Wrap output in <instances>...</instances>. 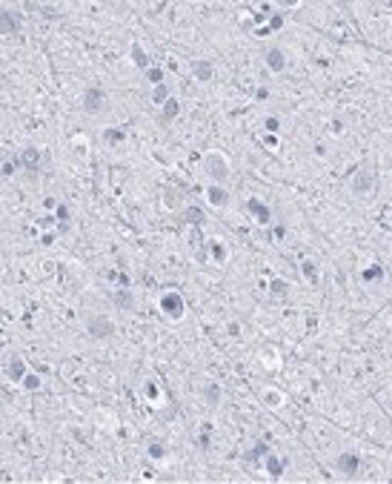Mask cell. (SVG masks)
I'll return each instance as SVG.
<instances>
[{"instance_id": "7402d4cb", "label": "cell", "mask_w": 392, "mask_h": 484, "mask_svg": "<svg viewBox=\"0 0 392 484\" xmlns=\"http://www.w3.org/2000/svg\"><path fill=\"white\" fill-rule=\"evenodd\" d=\"M266 453H269V447H266V444H264V441H258V444H255V447H252V450H249V453H246V456H244V458H246V461H258V458H260V456H266Z\"/></svg>"}, {"instance_id": "277c9868", "label": "cell", "mask_w": 392, "mask_h": 484, "mask_svg": "<svg viewBox=\"0 0 392 484\" xmlns=\"http://www.w3.org/2000/svg\"><path fill=\"white\" fill-rule=\"evenodd\" d=\"M372 186H375V169L372 166H361L358 172H355V178H352V192L355 195H366Z\"/></svg>"}, {"instance_id": "ac0fdd59", "label": "cell", "mask_w": 392, "mask_h": 484, "mask_svg": "<svg viewBox=\"0 0 392 484\" xmlns=\"http://www.w3.org/2000/svg\"><path fill=\"white\" fill-rule=\"evenodd\" d=\"M152 100L158 103V106L166 103V100H169V86H166V83H158V86L152 89Z\"/></svg>"}, {"instance_id": "8992f818", "label": "cell", "mask_w": 392, "mask_h": 484, "mask_svg": "<svg viewBox=\"0 0 392 484\" xmlns=\"http://www.w3.org/2000/svg\"><path fill=\"white\" fill-rule=\"evenodd\" d=\"M335 467H338L341 476L352 478V476H358V470H361V458L355 456V453H341V456L335 458Z\"/></svg>"}, {"instance_id": "f1b7e54d", "label": "cell", "mask_w": 392, "mask_h": 484, "mask_svg": "<svg viewBox=\"0 0 392 484\" xmlns=\"http://www.w3.org/2000/svg\"><path fill=\"white\" fill-rule=\"evenodd\" d=\"M304 275H306L309 281H318V272H315V264H309V261H306V264H304Z\"/></svg>"}, {"instance_id": "1f68e13d", "label": "cell", "mask_w": 392, "mask_h": 484, "mask_svg": "<svg viewBox=\"0 0 392 484\" xmlns=\"http://www.w3.org/2000/svg\"><path fill=\"white\" fill-rule=\"evenodd\" d=\"M58 218L60 221H69V209H66V206H58Z\"/></svg>"}, {"instance_id": "d6a6232c", "label": "cell", "mask_w": 392, "mask_h": 484, "mask_svg": "<svg viewBox=\"0 0 392 484\" xmlns=\"http://www.w3.org/2000/svg\"><path fill=\"white\" fill-rule=\"evenodd\" d=\"M58 232H60V235L69 232V221H60V224H58Z\"/></svg>"}, {"instance_id": "4fadbf2b", "label": "cell", "mask_w": 392, "mask_h": 484, "mask_svg": "<svg viewBox=\"0 0 392 484\" xmlns=\"http://www.w3.org/2000/svg\"><path fill=\"white\" fill-rule=\"evenodd\" d=\"M180 198H183V192L175 189V186H166V189H163V206H166V209H180Z\"/></svg>"}, {"instance_id": "d6986e66", "label": "cell", "mask_w": 392, "mask_h": 484, "mask_svg": "<svg viewBox=\"0 0 392 484\" xmlns=\"http://www.w3.org/2000/svg\"><path fill=\"white\" fill-rule=\"evenodd\" d=\"M183 221H186V224H200V221H203V209L186 206V209H183Z\"/></svg>"}, {"instance_id": "6da1fadb", "label": "cell", "mask_w": 392, "mask_h": 484, "mask_svg": "<svg viewBox=\"0 0 392 484\" xmlns=\"http://www.w3.org/2000/svg\"><path fill=\"white\" fill-rule=\"evenodd\" d=\"M203 166H206V172L212 175L218 184H226V181L232 178V169H229V164H226V158L220 152H209L203 158Z\"/></svg>"}, {"instance_id": "9a60e30c", "label": "cell", "mask_w": 392, "mask_h": 484, "mask_svg": "<svg viewBox=\"0 0 392 484\" xmlns=\"http://www.w3.org/2000/svg\"><path fill=\"white\" fill-rule=\"evenodd\" d=\"M178 112H180V103H178L175 98H169L166 103H163V112H160V123H169V120H172Z\"/></svg>"}, {"instance_id": "cb8c5ba5", "label": "cell", "mask_w": 392, "mask_h": 484, "mask_svg": "<svg viewBox=\"0 0 392 484\" xmlns=\"http://www.w3.org/2000/svg\"><path fill=\"white\" fill-rule=\"evenodd\" d=\"M20 384L26 387V390H40V378H38V375H32V372H26V375H23V381H20Z\"/></svg>"}, {"instance_id": "d4e9b609", "label": "cell", "mask_w": 392, "mask_h": 484, "mask_svg": "<svg viewBox=\"0 0 392 484\" xmlns=\"http://www.w3.org/2000/svg\"><path fill=\"white\" fill-rule=\"evenodd\" d=\"M103 140H106V144H120V140H123V132H120V129H106V132H103Z\"/></svg>"}, {"instance_id": "e0dca14e", "label": "cell", "mask_w": 392, "mask_h": 484, "mask_svg": "<svg viewBox=\"0 0 392 484\" xmlns=\"http://www.w3.org/2000/svg\"><path fill=\"white\" fill-rule=\"evenodd\" d=\"M23 375H26V364H23V358H14L9 364V378L12 381H23Z\"/></svg>"}, {"instance_id": "484cf974", "label": "cell", "mask_w": 392, "mask_h": 484, "mask_svg": "<svg viewBox=\"0 0 392 484\" xmlns=\"http://www.w3.org/2000/svg\"><path fill=\"white\" fill-rule=\"evenodd\" d=\"M146 80H149V83H155V86L163 83V69H146Z\"/></svg>"}, {"instance_id": "5b68a950", "label": "cell", "mask_w": 392, "mask_h": 484, "mask_svg": "<svg viewBox=\"0 0 392 484\" xmlns=\"http://www.w3.org/2000/svg\"><path fill=\"white\" fill-rule=\"evenodd\" d=\"M86 330L92 338H109V335H115V324L109 318H103V315H92L86 321Z\"/></svg>"}, {"instance_id": "f546056e", "label": "cell", "mask_w": 392, "mask_h": 484, "mask_svg": "<svg viewBox=\"0 0 392 484\" xmlns=\"http://www.w3.org/2000/svg\"><path fill=\"white\" fill-rule=\"evenodd\" d=\"M200 450H209V444H212V441H209V433H200Z\"/></svg>"}, {"instance_id": "7c38bea8", "label": "cell", "mask_w": 392, "mask_h": 484, "mask_svg": "<svg viewBox=\"0 0 392 484\" xmlns=\"http://www.w3.org/2000/svg\"><path fill=\"white\" fill-rule=\"evenodd\" d=\"M112 301L118 304V310H132V307H135L132 290H118V292H112Z\"/></svg>"}, {"instance_id": "ba28073f", "label": "cell", "mask_w": 392, "mask_h": 484, "mask_svg": "<svg viewBox=\"0 0 392 484\" xmlns=\"http://www.w3.org/2000/svg\"><path fill=\"white\" fill-rule=\"evenodd\" d=\"M160 307H163V312H169L172 318H178L180 312H183V301H180V295H175V292L163 295V298H160Z\"/></svg>"}, {"instance_id": "ffe728a7", "label": "cell", "mask_w": 392, "mask_h": 484, "mask_svg": "<svg viewBox=\"0 0 392 484\" xmlns=\"http://www.w3.org/2000/svg\"><path fill=\"white\" fill-rule=\"evenodd\" d=\"M132 63H135V66H140V69H146V63H149L146 52H143L138 43H132Z\"/></svg>"}, {"instance_id": "83f0119b", "label": "cell", "mask_w": 392, "mask_h": 484, "mask_svg": "<svg viewBox=\"0 0 392 484\" xmlns=\"http://www.w3.org/2000/svg\"><path fill=\"white\" fill-rule=\"evenodd\" d=\"M163 453H166V450H163V444H158V441L149 444V456H152V458H163Z\"/></svg>"}, {"instance_id": "4316f807", "label": "cell", "mask_w": 392, "mask_h": 484, "mask_svg": "<svg viewBox=\"0 0 392 484\" xmlns=\"http://www.w3.org/2000/svg\"><path fill=\"white\" fill-rule=\"evenodd\" d=\"M269 290H272L275 295H286V281H278V278H275L272 284H269Z\"/></svg>"}, {"instance_id": "8fae6325", "label": "cell", "mask_w": 392, "mask_h": 484, "mask_svg": "<svg viewBox=\"0 0 392 484\" xmlns=\"http://www.w3.org/2000/svg\"><path fill=\"white\" fill-rule=\"evenodd\" d=\"M206 195H209V204L212 206H226L229 204V192H226L223 186H209V189H206Z\"/></svg>"}, {"instance_id": "7a4b0ae2", "label": "cell", "mask_w": 392, "mask_h": 484, "mask_svg": "<svg viewBox=\"0 0 392 484\" xmlns=\"http://www.w3.org/2000/svg\"><path fill=\"white\" fill-rule=\"evenodd\" d=\"M80 106H83L86 115H100L103 109H106V92H103L100 86H89L86 92H83Z\"/></svg>"}, {"instance_id": "9c48e42d", "label": "cell", "mask_w": 392, "mask_h": 484, "mask_svg": "<svg viewBox=\"0 0 392 484\" xmlns=\"http://www.w3.org/2000/svg\"><path fill=\"white\" fill-rule=\"evenodd\" d=\"M192 72H195V78H198L200 83H209L212 75H215V69H212L209 60H192Z\"/></svg>"}, {"instance_id": "30bf717a", "label": "cell", "mask_w": 392, "mask_h": 484, "mask_svg": "<svg viewBox=\"0 0 392 484\" xmlns=\"http://www.w3.org/2000/svg\"><path fill=\"white\" fill-rule=\"evenodd\" d=\"M246 209H249L252 215H258L260 224H269V221H272V212H269V209H266V206L260 204L258 198H249V201H246Z\"/></svg>"}, {"instance_id": "44dd1931", "label": "cell", "mask_w": 392, "mask_h": 484, "mask_svg": "<svg viewBox=\"0 0 392 484\" xmlns=\"http://www.w3.org/2000/svg\"><path fill=\"white\" fill-rule=\"evenodd\" d=\"M203 396H206V401L215 407V404L220 401V387L215 384V381H209V384H206V390H203Z\"/></svg>"}, {"instance_id": "603a6c76", "label": "cell", "mask_w": 392, "mask_h": 484, "mask_svg": "<svg viewBox=\"0 0 392 484\" xmlns=\"http://www.w3.org/2000/svg\"><path fill=\"white\" fill-rule=\"evenodd\" d=\"M361 278H364V281H381V278H384V266H369V270H364Z\"/></svg>"}, {"instance_id": "4dcf8cb0", "label": "cell", "mask_w": 392, "mask_h": 484, "mask_svg": "<svg viewBox=\"0 0 392 484\" xmlns=\"http://www.w3.org/2000/svg\"><path fill=\"white\" fill-rule=\"evenodd\" d=\"M266 129H269V132H278V129H281V123H278L275 118H266Z\"/></svg>"}, {"instance_id": "52a82bcc", "label": "cell", "mask_w": 392, "mask_h": 484, "mask_svg": "<svg viewBox=\"0 0 392 484\" xmlns=\"http://www.w3.org/2000/svg\"><path fill=\"white\" fill-rule=\"evenodd\" d=\"M266 66H269V72H284L286 69V55L281 52L278 46H272V49H266Z\"/></svg>"}, {"instance_id": "3957f363", "label": "cell", "mask_w": 392, "mask_h": 484, "mask_svg": "<svg viewBox=\"0 0 392 484\" xmlns=\"http://www.w3.org/2000/svg\"><path fill=\"white\" fill-rule=\"evenodd\" d=\"M23 26V14L17 9L0 6V34H17Z\"/></svg>"}, {"instance_id": "5bb4252c", "label": "cell", "mask_w": 392, "mask_h": 484, "mask_svg": "<svg viewBox=\"0 0 392 484\" xmlns=\"http://www.w3.org/2000/svg\"><path fill=\"white\" fill-rule=\"evenodd\" d=\"M284 467H286L284 458L272 456V453H266V470H269V476H272V478H281V476H284Z\"/></svg>"}, {"instance_id": "2e32d148", "label": "cell", "mask_w": 392, "mask_h": 484, "mask_svg": "<svg viewBox=\"0 0 392 484\" xmlns=\"http://www.w3.org/2000/svg\"><path fill=\"white\" fill-rule=\"evenodd\" d=\"M17 164H23L29 172H38V149H26V152L17 158Z\"/></svg>"}]
</instances>
